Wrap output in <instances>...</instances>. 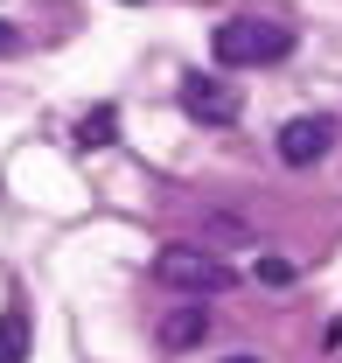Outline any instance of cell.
Returning a JSON list of instances; mask_svg holds the SVG:
<instances>
[{
  "mask_svg": "<svg viewBox=\"0 0 342 363\" xmlns=\"http://www.w3.org/2000/svg\"><path fill=\"white\" fill-rule=\"evenodd\" d=\"M112 133H119V112H112V105L84 112V126H77V140H84V147H98V140H112Z\"/></svg>",
  "mask_w": 342,
  "mask_h": 363,
  "instance_id": "cell-7",
  "label": "cell"
},
{
  "mask_svg": "<svg viewBox=\"0 0 342 363\" xmlns=\"http://www.w3.org/2000/svg\"><path fill=\"white\" fill-rule=\"evenodd\" d=\"M182 112L203 119V126H231V119L245 112V98H238V84H224V77H210V70H196V77H182Z\"/></svg>",
  "mask_w": 342,
  "mask_h": 363,
  "instance_id": "cell-3",
  "label": "cell"
},
{
  "mask_svg": "<svg viewBox=\"0 0 342 363\" xmlns=\"http://www.w3.org/2000/svg\"><path fill=\"white\" fill-rule=\"evenodd\" d=\"M7 49H21V35H14V28H7V21H0V56H7Z\"/></svg>",
  "mask_w": 342,
  "mask_h": 363,
  "instance_id": "cell-10",
  "label": "cell"
},
{
  "mask_svg": "<svg viewBox=\"0 0 342 363\" xmlns=\"http://www.w3.org/2000/svg\"><path fill=\"white\" fill-rule=\"evenodd\" d=\"M0 363H28V308L21 301L0 315Z\"/></svg>",
  "mask_w": 342,
  "mask_h": 363,
  "instance_id": "cell-6",
  "label": "cell"
},
{
  "mask_svg": "<svg viewBox=\"0 0 342 363\" xmlns=\"http://www.w3.org/2000/svg\"><path fill=\"white\" fill-rule=\"evenodd\" d=\"M210 245H252V230L238 224V217H216V224H210Z\"/></svg>",
  "mask_w": 342,
  "mask_h": 363,
  "instance_id": "cell-8",
  "label": "cell"
},
{
  "mask_svg": "<svg viewBox=\"0 0 342 363\" xmlns=\"http://www.w3.org/2000/svg\"><path fill=\"white\" fill-rule=\"evenodd\" d=\"M154 272H161V286H175V294H231V266H216L210 252H189V245H168L154 259Z\"/></svg>",
  "mask_w": 342,
  "mask_h": 363,
  "instance_id": "cell-2",
  "label": "cell"
},
{
  "mask_svg": "<svg viewBox=\"0 0 342 363\" xmlns=\"http://www.w3.org/2000/svg\"><path fill=\"white\" fill-rule=\"evenodd\" d=\"M210 49H216V63H224V70L280 63V56L294 49V28H287V21H272V14H231V21L210 35Z\"/></svg>",
  "mask_w": 342,
  "mask_h": 363,
  "instance_id": "cell-1",
  "label": "cell"
},
{
  "mask_svg": "<svg viewBox=\"0 0 342 363\" xmlns=\"http://www.w3.org/2000/svg\"><path fill=\"white\" fill-rule=\"evenodd\" d=\"M287 279H294L287 259H258V286H287Z\"/></svg>",
  "mask_w": 342,
  "mask_h": 363,
  "instance_id": "cell-9",
  "label": "cell"
},
{
  "mask_svg": "<svg viewBox=\"0 0 342 363\" xmlns=\"http://www.w3.org/2000/svg\"><path fill=\"white\" fill-rule=\"evenodd\" d=\"M224 363H258V357H245V350H238V357H224Z\"/></svg>",
  "mask_w": 342,
  "mask_h": 363,
  "instance_id": "cell-11",
  "label": "cell"
},
{
  "mask_svg": "<svg viewBox=\"0 0 342 363\" xmlns=\"http://www.w3.org/2000/svg\"><path fill=\"white\" fill-rule=\"evenodd\" d=\"M203 308H175V315H161V350H196L203 342Z\"/></svg>",
  "mask_w": 342,
  "mask_h": 363,
  "instance_id": "cell-5",
  "label": "cell"
},
{
  "mask_svg": "<svg viewBox=\"0 0 342 363\" xmlns=\"http://www.w3.org/2000/svg\"><path fill=\"white\" fill-rule=\"evenodd\" d=\"M329 140H336V119H321V112L287 119V126H280V161H287V168H314V161L329 154Z\"/></svg>",
  "mask_w": 342,
  "mask_h": 363,
  "instance_id": "cell-4",
  "label": "cell"
}]
</instances>
